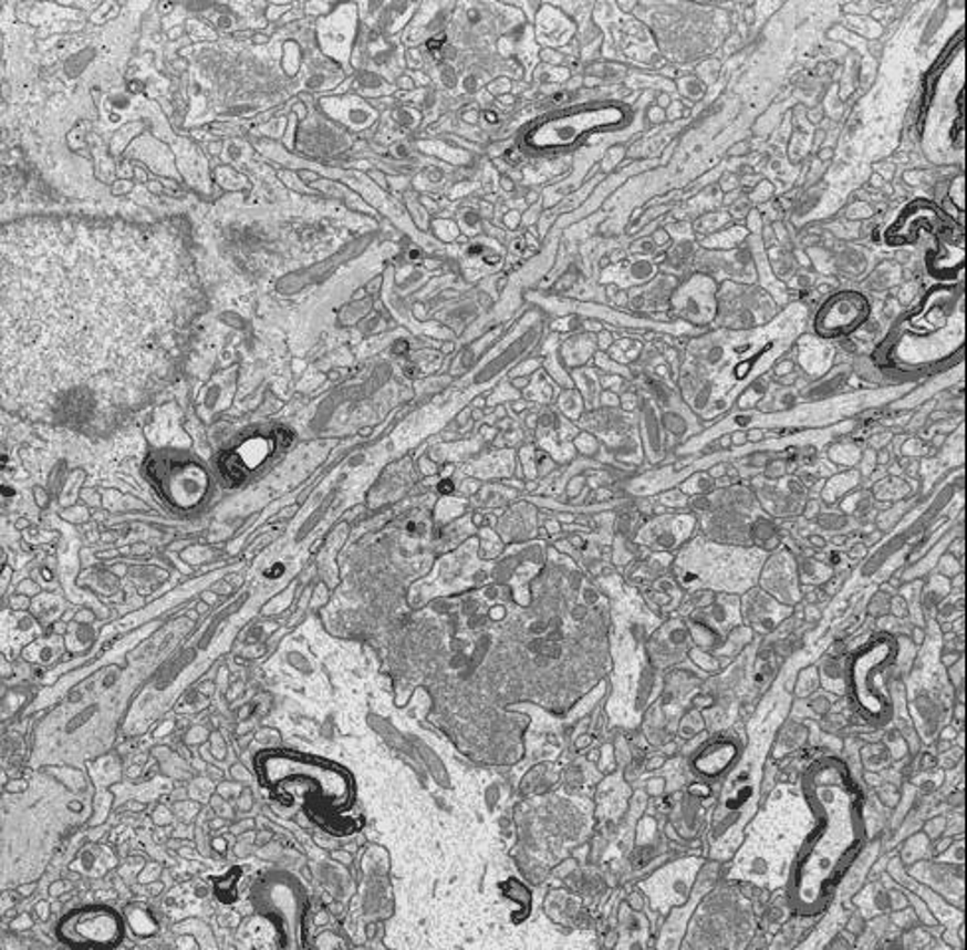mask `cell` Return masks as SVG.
<instances>
[{"instance_id": "obj_1", "label": "cell", "mask_w": 967, "mask_h": 950, "mask_svg": "<svg viewBox=\"0 0 967 950\" xmlns=\"http://www.w3.org/2000/svg\"><path fill=\"white\" fill-rule=\"evenodd\" d=\"M185 273L165 238L34 223L2 242L4 399L54 411L85 394L105 406L147 389L175 347Z\"/></svg>"}, {"instance_id": "obj_5", "label": "cell", "mask_w": 967, "mask_h": 950, "mask_svg": "<svg viewBox=\"0 0 967 950\" xmlns=\"http://www.w3.org/2000/svg\"><path fill=\"white\" fill-rule=\"evenodd\" d=\"M928 266L932 273L946 276L949 271H956L964 264V250H961V234L944 233L938 238V246L928 256Z\"/></svg>"}, {"instance_id": "obj_2", "label": "cell", "mask_w": 967, "mask_h": 950, "mask_svg": "<svg viewBox=\"0 0 967 950\" xmlns=\"http://www.w3.org/2000/svg\"><path fill=\"white\" fill-rule=\"evenodd\" d=\"M615 120L620 122L617 110H590V112L574 113V115H566V117L540 125L537 130L531 131L527 141L531 147H539V149L570 145L572 141L582 137L588 131L595 130L597 125H610Z\"/></svg>"}, {"instance_id": "obj_6", "label": "cell", "mask_w": 967, "mask_h": 950, "mask_svg": "<svg viewBox=\"0 0 967 950\" xmlns=\"http://www.w3.org/2000/svg\"><path fill=\"white\" fill-rule=\"evenodd\" d=\"M441 44H444V37L439 38V40H431L428 47L431 48V50H436V47L439 48Z\"/></svg>"}, {"instance_id": "obj_4", "label": "cell", "mask_w": 967, "mask_h": 950, "mask_svg": "<svg viewBox=\"0 0 967 950\" xmlns=\"http://www.w3.org/2000/svg\"><path fill=\"white\" fill-rule=\"evenodd\" d=\"M938 224H942L938 210L934 206L918 203V205L911 206L901 216V220L888 230L886 238H888V242L896 244V246L916 242L921 230H934Z\"/></svg>"}, {"instance_id": "obj_3", "label": "cell", "mask_w": 967, "mask_h": 950, "mask_svg": "<svg viewBox=\"0 0 967 950\" xmlns=\"http://www.w3.org/2000/svg\"><path fill=\"white\" fill-rule=\"evenodd\" d=\"M866 316H869L866 299L855 291H845L823 306L819 311L815 327L823 337L846 335L855 331L856 327L865 321Z\"/></svg>"}]
</instances>
